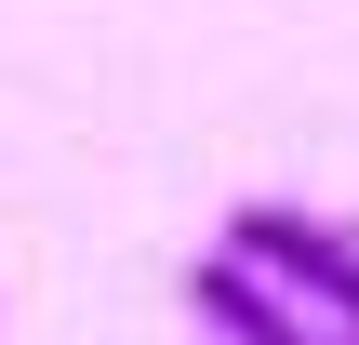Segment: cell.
<instances>
[{"label":"cell","instance_id":"1","mask_svg":"<svg viewBox=\"0 0 359 345\" xmlns=\"http://www.w3.org/2000/svg\"><path fill=\"white\" fill-rule=\"evenodd\" d=\"M213 253H226V266H253L280 306H306L333 345H359V226H333V213H293V199H240Z\"/></svg>","mask_w":359,"mask_h":345}]
</instances>
